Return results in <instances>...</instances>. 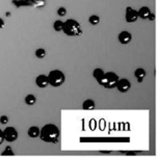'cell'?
<instances>
[{"label":"cell","instance_id":"6da1fadb","mask_svg":"<svg viewBox=\"0 0 157 157\" xmlns=\"http://www.w3.org/2000/svg\"><path fill=\"white\" fill-rule=\"evenodd\" d=\"M59 129L56 125L54 124H46L43 126V128L40 130V138L43 142L49 143V144H54L57 143L59 140Z\"/></svg>","mask_w":157,"mask_h":157},{"label":"cell","instance_id":"7a4b0ae2","mask_svg":"<svg viewBox=\"0 0 157 157\" xmlns=\"http://www.w3.org/2000/svg\"><path fill=\"white\" fill-rule=\"evenodd\" d=\"M63 33L68 36H79L83 31L78 21L75 19H68L63 22Z\"/></svg>","mask_w":157,"mask_h":157},{"label":"cell","instance_id":"3957f363","mask_svg":"<svg viewBox=\"0 0 157 157\" xmlns=\"http://www.w3.org/2000/svg\"><path fill=\"white\" fill-rule=\"evenodd\" d=\"M119 76L114 72H107L103 75L102 78L98 81V83L101 86L105 87V89H114L119 81Z\"/></svg>","mask_w":157,"mask_h":157},{"label":"cell","instance_id":"277c9868","mask_svg":"<svg viewBox=\"0 0 157 157\" xmlns=\"http://www.w3.org/2000/svg\"><path fill=\"white\" fill-rule=\"evenodd\" d=\"M48 80L49 84L53 87H59L66 81V75L60 70H52L48 74Z\"/></svg>","mask_w":157,"mask_h":157},{"label":"cell","instance_id":"5b68a950","mask_svg":"<svg viewBox=\"0 0 157 157\" xmlns=\"http://www.w3.org/2000/svg\"><path fill=\"white\" fill-rule=\"evenodd\" d=\"M3 134H4V140H6V142H9V143L16 142V140H18V136H19L17 129L12 126L6 127V128L3 130Z\"/></svg>","mask_w":157,"mask_h":157},{"label":"cell","instance_id":"8992f818","mask_svg":"<svg viewBox=\"0 0 157 157\" xmlns=\"http://www.w3.org/2000/svg\"><path fill=\"white\" fill-rule=\"evenodd\" d=\"M125 19L126 22L128 23H134L138 20V15H137V10L132 9L131 6H127L126 7V14H125Z\"/></svg>","mask_w":157,"mask_h":157},{"label":"cell","instance_id":"52a82bcc","mask_svg":"<svg viewBox=\"0 0 157 157\" xmlns=\"http://www.w3.org/2000/svg\"><path fill=\"white\" fill-rule=\"evenodd\" d=\"M116 87L118 89L119 92L127 93L130 90V87H131V83H130V81L128 80V79L122 78V79H119V81H118V83H117Z\"/></svg>","mask_w":157,"mask_h":157},{"label":"cell","instance_id":"ba28073f","mask_svg":"<svg viewBox=\"0 0 157 157\" xmlns=\"http://www.w3.org/2000/svg\"><path fill=\"white\" fill-rule=\"evenodd\" d=\"M118 40H119V42H120V43H121L122 45H127V44H129L130 42H131V40H132V34L130 33L129 31L123 30V31H121V33H119Z\"/></svg>","mask_w":157,"mask_h":157},{"label":"cell","instance_id":"9c48e42d","mask_svg":"<svg viewBox=\"0 0 157 157\" xmlns=\"http://www.w3.org/2000/svg\"><path fill=\"white\" fill-rule=\"evenodd\" d=\"M36 84L38 86L40 89H45L49 86V80H48V76L44 75V74H41L36 77Z\"/></svg>","mask_w":157,"mask_h":157},{"label":"cell","instance_id":"30bf717a","mask_svg":"<svg viewBox=\"0 0 157 157\" xmlns=\"http://www.w3.org/2000/svg\"><path fill=\"white\" fill-rule=\"evenodd\" d=\"M150 13H151V10H150V9H149L148 6L140 7V9L137 10L138 18H140V19H143V20H147L148 16L150 15Z\"/></svg>","mask_w":157,"mask_h":157},{"label":"cell","instance_id":"8fae6325","mask_svg":"<svg viewBox=\"0 0 157 157\" xmlns=\"http://www.w3.org/2000/svg\"><path fill=\"white\" fill-rule=\"evenodd\" d=\"M146 75H147V73H146L145 69H143V68H137L134 72L135 78L137 79V81L140 82V83L144 81V79L146 78Z\"/></svg>","mask_w":157,"mask_h":157},{"label":"cell","instance_id":"7c38bea8","mask_svg":"<svg viewBox=\"0 0 157 157\" xmlns=\"http://www.w3.org/2000/svg\"><path fill=\"white\" fill-rule=\"evenodd\" d=\"M40 129L38 126H31L30 128L28 129V135L29 137L31 138H36L40 136Z\"/></svg>","mask_w":157,"mask_h":157},{"label":"cell","instance_id":"4fadbf2b","mask_svg":"<svg viewBox=\"0 0 157 157\" xmlns=\"http://www.w3.org/2000/svg\"><path fill=\"white\" fill-rule=\"evenodd\" d=\"M83 109L86 110H93L95 109L96 107V104H95V101L92 100V99H87L83 102V105H82Z\"/></svg>","mask_w":157,"mask_h":157},{"label":"cell","instance_id":"5bb4252c","mask_svg":"<svg viewBox=\"0 0 157 157\" xmlns=\"http://www.w3.org/2000/svg\"><path fill=\"white\" fill-rule=\"evenodd\" d=\"M104 74H105V72L103 71L102 69H100V68H97V69H95V70L93 71V76H94V78L97 80V82L99 81L101 78H102Z\"/></svg>","mask_w":157,"mask_h":157},{"label":"cell","instance_id":"9a60e30c","mask_svg":"<svg viewBox=\"0 0 157 157\" xmlns=\"http://www.w3.org/2000/svg\"><path fill=\"white\" fill-rule=\"evenodd\" d=\"M36 96H34V95L29 94V95H27L25 97V103L27 105H29V106L34 105V104H36Z\"/></svg>","mask_w":157,"mask_h":157},{"label":"cell","instance_id":"2e32d148","mask_svg":"<svg viewBox=\"0 0 157 157\" xmlns=\"http://www.w3.org/2000/svg\"><path fill=\"white\" fill-rule=\"evenodd\" d=\"M63 21L62 20H56L53 24V28L56 33H59V31H63Z\"/></svg>","mask_w":157,"mask_h":157},{"label":"cell","instance_id":"e0dca14e","mask_svg":"<svg viewBox=\"0 0 157 157\" xmlns=\"http://www.w3.org/2000/svg\"><path fill=\"white\" fill-rule=\"evenodd\" d=\"M89 22H90V25H93V26L98 25V24L100 23V17L97 15H92L89 18Z\"/></svg>","mask_w":157,"mask_h":157},{"label":"cell","instance_id":"ac0fdd59","mask_svg":"<svg viewBox=\"0 0 157 157\" xmlns=\"http://www.w3.org/2000/svg\"><path fill=\"white\" fill-rule=\"evenodd\" d=\"M36 56L38 58H44L46 56V50L43 49V48H39V49L36 50Z\"/></svg>","mask_w":157,"mask_h":157},{"label":"cell","instance_id":"d6986e66","mask_svg":"<svg viewBox=\"0 0 157 157\" xmlns=\"http://www.w3.org/2000/svg\"><path fill=\"white\" fill-rule=\"evenodd\" d=\"M1 155L2 156H14L15 155V153H14V151H13V149L10 147H6L3 150V152L1 153Z\"/></svg>","mask_w":157,"mask_h":157},{"label":"cell","instance_id":"ffe728a7","mask_svg":"<svg viewBox=\"0 0 157 157\" xmlns=\"http://www.w3.org/2000/svg\"><path fill=\"white\" fill-rule=\"evenodd\" d=\"M57 15L59 16V17H65L66 15H67V9L66 7H59V9L57 10Z\"/></svg>","mask_w":157,"mask_h":157},{"label":"cell","instance_id":"44dd1931","mask_svg":"<svg viewBox=\"0 0 157 157\" xmlns=\"http://www.w3.org/2000/svg\"><path fill=\"white\" fill-rule=\"evenodd\" d=\"M10 121V119H9V117L7 116H1L0 117V123L1 124H3V125H5V124H7V122Z\"/></svg>","mask_w":157,"mask_h":157},{"label":"cell","instance_id":"7402d4cb","mask_svg":"<svg viewBox=\"0 0 157 157\" xmlns=\"http://www.w3.org/2000/svg\"><path fill=\"white\" fill-rule=\"evenodd\" d=\"M4 142V134H3V130L0 129V146L3 144Z\"/></svg>","mask_w":157,"mask_h":157},{"label":"cell","instance_id":"603a6c76","mask_svg":"<svg viewBox=\"0 0 157 157\" xmlns=\"http://www.w3.org/2000/svg\"><path fill=\"white\" fill-rule=\"evenodd\" d=\"M148 20H149V21H155V14L151 12V13H150V15L148 16Z\"/></svg>","mask_w":157,"mask_h":157},{"label":"cell","instance_id":"cb8c5ba5","mask_svg":"<svg viewBox=\"0 0 157 157\" xmlns=\"http://www.w3.org/2000/svg\"><path fill=\"white\" fill-rule=\"evenodd\" d=\"M4 26H5V22H4V20L2 19V18H0V29L4 28Z\"/></svg>","mask_w":157,"mask_h":157},{"label":"cell","instance_id":"d4e9b609","mask_svg":"<svg viewBox=\"0 0 157 157\" xmlns=\"http://www.w3.org/2000/svg\"><path fill=\"white\" fill-rule=\"evenodd\" d=\"M126 153H127V155H135L134 152H126Z\"/></svg>","mask_w":157,"mask_h":157},{"label":"cell","instance_id":"484cf974","mask_svg":"<svg viewBox=\"0 0 157 157\" xmlns=\"http://www.w3.org/2000/svg\"><path fill=\"white\" fill-rule=\"evenodd\" d=\"M6 17H10V13H9V12H7V13H6Z\"/></svg>","mask_w":157,"mask_h":157}]
</instances>
